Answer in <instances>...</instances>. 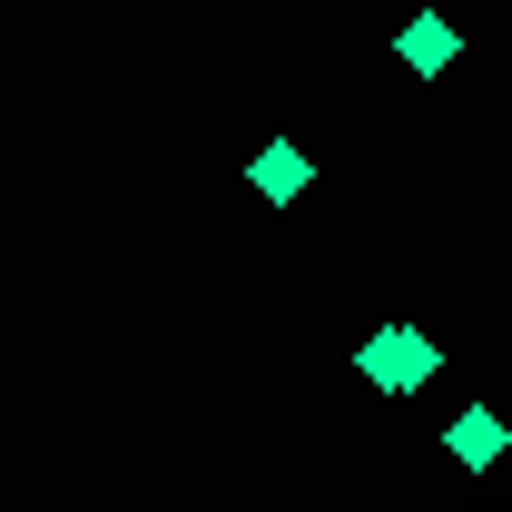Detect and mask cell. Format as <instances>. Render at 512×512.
<instances>
[{"label":"cell","instance_id":"6da1fadb","mask_svg":"<svg viewBox=\"0 0 512 512\" xmlns=\"http://www.w3.org/2000/svg\"><path fill=\"white\" fill-rule=\"evenodd\" d=\"M355 365H365V384H375V394H414V384L434 375L444 355H434V335H414V325H384V335H365V355H355Z\"/></svg>","mask_w":512,"mask_h":512},{"label":"cell","instance_id":"7a4b0ae2","mask_svg":"<svg viewBox=\"0 0 512 512\" xmlns=\"http://www.w3.org/2000/svg\"><path fill=\"white\" fill-rule=\"evenodd\" d=\"M503 444H512L503 414H483V404H473V414H453V453H463V473H493V463H503Z\"/></svg>","mask_w":512,"mask_h":512},{"label":"cell","instance_id":"3957f363","mask_svg":"<svg viewBox=\"0 0 512 512\" xmlns=\"http://www.w3.org/2000/svg\"><path fill=\"white\" fill-rule=\"evenodd\" d=\"M256 197H276V207H286V197H306V178H316V168H306V148H256Z\"/></svg>","mask_w":512,"mask_h":512},{"label":"cell","instance_id":"277c9868","mask_svg":"<svg viewBox=\"0 0 512 512\" xmlns=\"http://www.w3.org/2000/svg\"><path fill=\"white\" fill-rule=\"evenodd\" d=\"M394 50L434 79V69H453V50H463V40H453V20H434V10H424V20H404V40H394Z\"/></svg>","mask_w":512,"mask_h":512}]
</instances>
